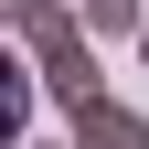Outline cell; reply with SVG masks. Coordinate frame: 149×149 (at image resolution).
Listing matches in <instances>:
<instances>
[{
  "mask_svg": "<svg viewBox=\"0 0 149 149\" xmlns=\"http://www.w3.org/2000/svg\"><path fill=\"white\" fill-rule=\"evenodd\" d=\"M11 43L53 74V64H74V53L96 43V32H85V11H74V0H11Z\"/></svg>",
  "mask_w": 149,
  "mask_h": 149,
  "instance_id": "6da1fadb",
  "label": "cell"
},
{
  "mask_svg": "<svg viewBox=\"0 0 149 149\" xmlns=\"http://www.w3.org/2000/svg\"><path fill=\"white\" fill-rule=\"evenodd\" d=\"M74 11H85V32H128V43L149 32V0H74Z\"/></svg>",
  "mask_w": 149,
  "mask_h": 149,
  "instance_id": "3957f363",
  "label": "cell"
},
{
  "mask_svg": "<svg viewBox=\"0 0 149 149\" xmlns=\"http://www.w3.org/2000/svg\"><path fill=\"white\" fill-rule=\"evenodd\" d=\"M74 149H149V107H117V96H96V107H74V128H64Z\"/></svg>",
  "mask_w": 149,
  "mask_h": 149,
  "instance_id": "7a4b0ae2",
  "label": "cell"
},
{
  "mask_svg": "<svg viewBox=\"0 0 149 149\" xmlns=\"http://www.w3.org/2000/svg\"><path fill=\"white\" fill-rule=\"evenodd\" d=\"M22 149H74V139H22Z\"/></svg>",
  "mask_w": 149,
  "mask_h": 149,
  "instance_id": "277c9868",
  "label": "cell"
},
{
  "mask_svg": "<svg viewBox=\"0 0 149 149\" xmlns=\"http://www.w3.org/2000/svg\"><path fill=\"white\" fill-rule=\"evenodd\" d=\"M139 64H149V32H139Z\"/></svg>",
  "mask_w": 149,
  "mask_h": 149,
  "instance_id": "5b68a950",
  "label": "cell"
}]
</instances>
